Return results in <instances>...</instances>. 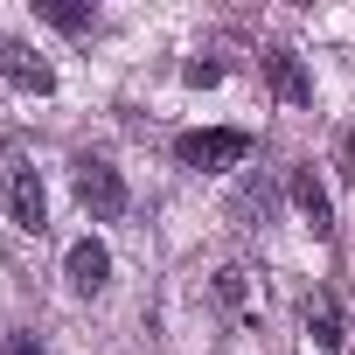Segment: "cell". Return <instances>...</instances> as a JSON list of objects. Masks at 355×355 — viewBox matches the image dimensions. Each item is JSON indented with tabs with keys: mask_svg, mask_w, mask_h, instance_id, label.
I'll return each instance as SVG.
<instances>
[{
	"mask_svg": "<svg viewBox=\"0 0 355 355\" xmlns=\"http://www.w3.org/2000/svg\"><path fill=\"white\" fill-rule=\"evenodd\" d=\"M174 153H182V167H202V174H216V167H237V160L251 153V132H237V125L182 132V139H174Z\"/></svg>",
	"mask_w": 355,
	"mask_h": 355,
	"instance_id": "obj_1",
	"label": "cell"
},
{
	"mask_svg": "<svg viewBox=\"0 0 355 355\" xmlns=\"http://www.w3.org/2000/svg\"><path fill=\"white\" fill-rule=\"evenodd\" d=\"M77 202H84L98 223H119V216H125V182H119L112 160H98V153L77 160Z\"/></svg>",
	"mask_w": 355,
	"mask_h": 355,
	"instance_id": "obj_2",
	"label": "cell"
},
{
	"mask_svg": "<svg viewBox=\"0 0 355 355\" xmlns=\"http://www.w3.org/2000/svg\"><path fill=\"white\" fill-rule=\"evenodd\" d=\"M0 189H8V216H15V230H28V237H42L49 230V189H42V174L35 167H8L0 174Z\"/></svg>",
	"mask_w": 355,
	"mask_h": 355,
	"instance_id": "obj_3",
	"label": "cell"
},
{
	"mask_svg": "<svg viewBox=\"0 0 355 355\" xmlns=\"http://www.w3.org/2000/svg\"><path fill=\"white\" fill-rule=\"evenodd\" d=\"M0 77H8L15 91H28V98H49V91H56V70H49L21 35H0Z\"/></svg>",
	"mask_w": 355,
	"mask_h": 355,
	"instance_id": "obj_4",
	"label": "cell"
},
{
	"mask_svg": "<svg viewBox=\"0 0 355 355\" xmlns=\"http://www.w3.org/2000/svg\"><path fill=\"white\" fill-rule=\"evenodd\" d=\"M286 196H293V209H300V223H306L313 237H334V202H327V189L313 182V167H293V174H286Z\"/></svg>",
	"mask_w": 355,
	"mask_h": 355,
	"instance_id": "obj_5",
	"label": "cell"
},
{
	"mask_svg": "<svg viewBox=\"0 0 355 355\" xmlns=\"http://www.w3.org/2000/svg\"><path fill=\"white\" fill-rule=\"evenodd\" d=\"M265 77H272L279 105H313V77H306V63L293 49H265Z\"/></svg>",
	"mask_w": 355,
	"mask_h": 355,
	"instance_id": "obj_6",
	"label": "cell"
},
{
	"mask_svg": "<svg viewBox=\"0 0 355 355\" xmlns=\"http://www.w3.org/2000/svg\"><path fill=\"white\" fill-rule=\"evenodd\" d=\"M63 265H70V286H77V293H105V279H112V251H105V244H91V237H84V244H70V258H63Z\"/></svg>",
	"mask_w": 355,
	"mask_h": 355,
	"instance_id": "obj_7",
	"label": "cell"
},
{
	"mask_svg": "<svg viewBox=\"0 0 355 355\" xmlns=\"http://www.w3.org/2000/svg\"><path fill=\"white\" fill-rule=\"evenodd\" d=\"M306 334H313L320 348H341V341H348V320H341L334 293H313V300H306Z\"/></svg>",
	"mask_w": 355,
	"mask_h": 355,
	"instance_id": "obj_8",
	"label": "cell"
},
{
	"mask_svg": "<svg viewBox=\"0 0 355 355\" xmlns=\"http://www.w3.org/2000/svg\"><path fill=\"white\" fill-rule=\"evenodd\" d=\"M216 300H223L230 313H244V306H251V272H244V265H223V272H216Z\"/></svg>",
	"mask_w": 355,
	"mask_h": 355,
	"instance_id": "obj_9",
	"label": "cell"
},
{
	"mask_svg": "<svg viewBox=\"0 0 355 355\" xmlns=\"http://www.w3.org/2000/svg\"><path fill=\"white\" fill-rule=\"evenodd\" d=\"M230 209H237V216H265V209H272V182H265V174H258V182H244Z\"/></svg>",
	"mask_w": 355,
	"mask_h": 355,
	"instance_id": "obj_10",
	"label": "cell"
},
{
	"mask_svg": "<svg viewBox=\"0 0 355 355\" xmlns=\"http://www.w3.org/2000/svg\"><path fill=\"white\" fill-rule=\"evenodd\" d=\"M42 21H56V28L84 35V28H91V8H63V0H42Z\"/></svg>",
	"mask_w": 355,
	"mask_h": 355,
	"instance_id": "obj_11",
	"label": "cell"
},
{
	"mask_svg": "<svg viewBox=\"0 0 355 355\" xmlns=\"http://www.w3.org/2000/svg\"><path fill=\"white\" fill-rule=\"evenodd\" d=\"M334 160H341V182H355V125L334 132Z\"/></svg>",
	"mask_w": 355,
	"mask_h": 355,
	"instance_id": "obj_12",
	"label": "cell"
},
{
	"mask_svg": "<svg viewBox=\"0 0 355 355\" xmlns=\"http://www.w3.org/2000/svg\"><path fill=\"white\" fill-rule=\"evenodd\" d=\"M0 355H49V348H42V334H35V327H21V334L0 341Z\"/></svg>",
	"mask_w": 355,
	"mask_h": 355,
	"instance_id": "obj_13",
	"label": "cell"
},
{
	"mask_svg": "<svg viewBox=\"0 0 355 355\" xmlns=\"http://www.w3.org/2000/svg\"><path fill=\"white\" fill-rule=\"evenodd\" d=\"M182 77H189V84H216V77H223V63H189Z\"/></svg>",
	"mask_w": 355,
	"mask_h": 355,
	"instance_id": "obj_14",
	"label": "cell"
}]
</instances>
